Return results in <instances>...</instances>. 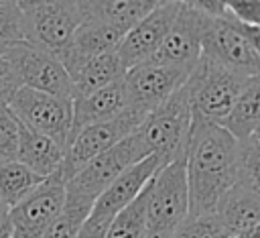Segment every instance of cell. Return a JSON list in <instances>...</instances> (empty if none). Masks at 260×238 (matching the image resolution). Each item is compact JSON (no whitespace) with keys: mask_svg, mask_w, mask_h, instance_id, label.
<instances>
[{"mask_svg":"<svg viewBox=\"0 0 260 238\" xmlns=\"http://www.w3.org/2000/svg\"><path fill=\"white\" fill-rule=\"evenodd\" d=\"M240 157L242 142L232 132L193 116L185 148L189 218L215 214L219 199L238 183Z\"/></svg>","mask_w":260,"mask_h":238,"instance_id":"1","label":"cell"},{"mask_svg":"<svg viewBox=\"0 0 260 238\" xmlns=\"http://www.w3.org/2000/svg\"><path fill=\"white\" fill-rule=\"evenodd\" d=\"M189 220V185L185 157L167 163L150 181L146 238H173Z\"/></svg>","mask_w":260,"mask_h":238,"instance_id":"2","label":"cell"},{"mask_svg":"<svg viewBox=\"0 0 260 238\" xmlns=\"http://www.w3.org/2000/svg\"><path fill=\"white\" fill-rule=\"evenodd\" d=\"M191 122L193 110L187 85H183L144 118L136 136L146 155H158L171 163L185 157Z\"/></svg>","mask_w":260,"mask_h":238,"instance_id":"3","label":"cell"},{"mask_svg":"<svg viewBox=\"0 0 260 238\" xmlns=\"http://www.w3.org/2000/svg\"><path fill=\"white\" fill-rule=\"evenodd\" d=\"M246 79V75L201 57L185 83L193 116L221 126L230 116Z\"/></svg>","mask_w":260,"mask_h":238,"instance_id":"4","label":"cell"},{"mask_svg":"<svg viewBox=\"0 0 260 238\" xmlns=\"http://www.w3.org/2000/svg\"><path fill=\"white\" fill-rule=\"evenodd\" d=\"M8 106L22 126L55 140L67 153L73 142V100L18 87Z\"/></svg>","mask_w":260,"mask_h":238,"instance_id":"5","label":"cell"},{"mask_svg":"<svg viewBox=\"0 0 260 238\" xmlns=\"http://www.w3.org/2000/svg\"><path fill=\"white\" fill-rule=\"evenodd\" d=\"M4 59L8 61L20 87L73 100L71 79L55 53L24 41L10 45Z\"/></svg>","mask_w":260,"mask_h":238,"instance_id":"6","label":"cell"},{"mask_svg":"<svg viewBox=\"0 0 260 238\" xmlns=\"http://www.w3.org/2000/svg\"><path fill=\"white\" fill-rule=\"evenodd\" d=\"M24 14L26 43L61 53L83 22L81 2H18Z\"/></svg>","mask_w":260,"mask_h":238,"instance_id":"7","label":"cell"},{"mask_svg":"<svg viewBox=\"0 0 260 238\" xmlns=\"http://www.w3.org/2000/svg\"><path fill=\"white\" fill-rule=\"evenodd\" d=\"M144 118H146L144 114H140L132 108H126L116 118L95 122V124L81 128L65 153V159L61 165L63 177L69 181L89 161H93L102 153L110 151L112 146H116L118 142H122L130 134H134L138 130V126L144 122Z\"/></svg>","mask_w":260,"mask_h":238,"instance_id":"8","label":"cell"},{"mask_svg":"<svg viewBox=\"0 0 260 238\" xmlns=\"http://www.w3.org/2000/svg\"><path fill=\"white\" fill-rule=\"evenodd\" d=\"M146 157L148 155L144 153V148L134 132L128 138H124L122 142H118L116 146H112L110 151H106L100 157H95L93 161H89L79 173H75L67 181L65 191L69 195H75L89 203H95V199L108 189V185L120 173H124L128 167H132L134 163H138Z\"/></svg>","mask_w":260,"mask_h":238,"instance_id":"9","label":"cell"},{"mask_svg":"<svg viewBox=\"0 0 260 238\" xmlns=\"http://www.w3.org/2000/svg\"><path fill=\"white\" fill-rule=\"evenodd\" d=\"M201 57L246 77L260 73V55L228 14L217 18L207 16L201 39Z\"/></svg>","mask_w":260,"mask_h":238,"instance_id":"10","label":"cell"},{"mask_svg":"<svg viewBox=\"0 0 260 238\" xmlns=\"http://www.w3.org/2000/svg\"><path fill=\"white\" fill-rule=\"evenodd\" d=\"M65 185L61 169L47 177L26 199L14 205L8 214L12 238H45L51 224L65 205Z\"/></svg>","mask_w":260,"mask_h":238,"instance_id":"11","label":"cell"},{"mask_svg":"<svg viewBox=\"0 0 260 238\" xmlns=\"http://www.w3.org/2000/svg\"><path fill=\"white\" fill-rule=\"evenodd\" d=\"M207 14L195 2H181V10L156 53L146 61L154 65L193 71L201 59V39Z\"/></svg>","mask_w":260,"mask_h":238,"instance_id":"12","label":"cell"},{"mask_svg":"<svg viewBox=\"0 0 260 238\" xmlns=\"http://www.w3.org/2000/svg\"><path fill=\"white\" fill-rule=\"evenodd\" d=\"M191 71L154 63H140L130 67L122 81L126 90L128 108L148 116L165 100H169L189 79Z\"/></svg>","mask_w":260,"mask_h":238,"instance_id":"13","label":"cell"},{"mask_svg":"<svg viewBox=\"0 0 260 238\" xmlns=\"http://www.w3.org/2000/svg\"><path fill=\"white\" fill-rule=\"evenodd\" d=\"M181 10V2H158L152 12H148L138 24H134L118 45L116 53L120 55L126 71L134 65L146 63L160 43L165 41L167 33L171 31L177 14Z\"/></svg>","mask_w":260,"mask_h":238,"instance_id":"14","label":"cell"},{"mask_svg":"<svg viewBox=\"0 0 260 238\" xmlns=\"http://www.w3.org/2000/svg\"><path fill=\"white\" fill-rule=\"evenodd\" d=\"M167 163L169 161L162 159V157H158V155H148L146 159H142V161L134 163L132 167H128L95 199L89 216L91 218H98V220H104V222H112L114 216L120 210H124L130 201H134L144 191V187L152 181V177Z\"/></svg>","mask_w":260,"mask_h":238,"instance_id":"15","label":"cell"},{"mask_svg":"<svg viewBox=\"0 0 260 238\" xmlns=\"http://www.w3.org/2000/svg\"><path fill=\"white\" fill-rule=\"evenodd\" d=\"M126 31L98 22V20H89L83 18L81 26L77 28V33L73 35L71 43L57 53L61 65L65 67L67 75L75 73L85 61L104 55V53H112L118 49V45L122 43Z\"/></svg>","mask_w":260,"mask_h":238,"instance_id":"16","label":"cell"},{"mask_svg":"<svg viewBox=\"0 0 260 238\" xmlns=\"http://www.w3.org/2000/svg\"><path fill=\"white\" fill-rule=\"evenodd\" d=\"M128 108L124 81L118 79L89 96L73 98V138L75 134L95 122L116 118Z\"/></svg>","mask_w":260,"mask_h":238,"instance_id":"17","label":"cell"},{"mask_svg":"<svg viewBox=\"0 0 260 238\" xmlns=\"http://www.w3.org/2000/svg\"><path fill=\"white\" fill-rule=\"evenodd\" d=\"M215 216L228 238L260 224V199L242 185H234L217 203Z\"/></svg>","mask_w":260,"mask_h":238,"instance_id":"18","label":"cell"},{"mask_svg":"<svg viewBox=\"0 0 260 238\" xmlns=\"http://www.w3.org/2000/svg\"><path fill=\"white\" fill-rule=\"evenodd\" d=\"M63 159H65V151L55 140H51L39 132H32L20 124L18 155H16L18 163H22L32 173L47 179L61 169Z\"/></svg>","mask_w":260,"mask_h":238,"instance_id":"19","label":"cell"},{"mask_svg":"<svg viewBox=\"0 0 260 238\" xmlns=\"http://www.w3.org/2000/svg\"><path fill=\"white\" fill-rule=\"evenodd\" d=\"M156 4L158 2L152 0H93V2H81V10H83V18L98 20L128 33L148 12H152Z\"/></svg>","mask_w":260,"mask_h":238,"instance_id":"20","label":"cell"},{"mask_svg":"<svg viewBox=\"0 0 260 238\" xmlns=\"http://www.w3.org/2000/svg\"><path fill=\"white\" fill-rule=\"evenodd\" d=\"M126 73V67L116 51L98 55L89 61H85L75 73L69 75L73 85V98L89 96L118 79H122Z\"/></svg>","mask_w":260,"mask_h":238,"instance_id":"21","label":"cell"},{"mask_svg":"<svg viewBox=\"0 0 260 238\" xmlns=\"http://www.w3.org/2000/svg\"><path fill=\"white\" fill-rule=\"evenodd\" d=\"M240 142L248 140L260 126V73L246 79L230 116L221 124Z\"/></svg>","mask_w":260,"mask_h":238,"instance_id":"22","label":"cell"},{"mask_svg":"<svg viewBox=\"0 0 260 238\" xmlns=\"http://www.w3.org/2000/svg\"><path fill=\"white\" fill-rule=\"evenodd\" d=\"M45 179L18 161H0V201L12 210L26 199Z\"/></svg>","mask_w":260,"mask_h":238,"instance_id":"23","label":"cell"},{"mask_svg":"<svg viewBox=\"0 0 260 238\" xmlns=\"http://www.w3.org/2000/svg\"><path fill=\"white\" fill-rule=\"evenodd\" d=\"M150 183L144 191L130 201L124 210H120L110 222L106 238H146V205H148Z\"/></svg>","mask_w":260,"mask_h":238,"instance_id":"24","label":"cell"},{"mask_svg":"<svg viewBox=\"0 0 260 238\" xmlns=\"http://www.w3.org/2000/svg\"><path fill=\"white\" fill-rule=\"evenodd\" d=\"M91 207H93V203L79 199L75 195H69L65 191V205H63L61 214L57 216V220L47 230L45 238H75L77 232L81 230V226L85 224V220L89 218Z\"/></svg>","mask_w":260,"mask_h":238,"instance_id":"25","label":"cell"},{"mask_svg":"<svg viewBox=\"0 0 260 238\" xmlns=\"http://www.w3.org/2000/svg\"><path fill=\"white\" fill-rule=\"evenodd\" d=\"M238 185L246 187L250 193H254L260 199V144L254 138L242 142Z\"/></svg>","mask_w":260,"mask_h":238,"instance_id":"26","label":"cell"},{"mask_svg":"<svg viewBox=\"0 0 260 238\" xmlns=\"http://www.w3.org/2000/svg\"><path fill=\"white\" fill-rule=\"evenodd\" d=\"M26 41L24 14L18 2H0V43L14 45Z\"/></svg>","mask_w":260,"mask_h":238,"instance_id":"27","label":"cell"},{"mask_svg":"<svg viewBox=\"0 0 260 238\" xmlns=\"http://www.w3.org/2000/svg\"><path fill=\"white\" fill-rule=\"evenodd\" d=\"M20 138V122L12 114L8 102H0V161H16Z\"/></svg>","mask_w":260,"mask_h":238,"instance_id":"28","label":"cell"},{"mask_svg":"<svg viewBox=\"0 0 260 238\" xmlns=\"http://www.w3.org/2000/svg\"><path fill=\"white\" fill-rule=\"evenodd\" d=\"M173 238H228L217 216H201V218H189L175 234Z\"/></svg>","mask_w":260,"mask_h":238,"instance_id":"29","label":"cell"},{"mask_svg":"<svg viewBox=\"0 0 260 238\" xmlns=\"http://www.w3.org/2000/svg\"><path fill=\"white\" fill-rule=\"evenodd\" d=\"M225 14L246 26H260V0H230L225 2Z\"/></svg>","mask_w":260,"mask_h":238,"instance_id":"30","label":"cell"},{"mask_svg":"<svg viewBox=\"0 0 260 238\" xmlns=\"http://www.w3.org/2000/svg\"><path fill=\"white\" fill-rule=\"evenodd\" d=\"M18 87L20 85H18V81H16L8 61L2 57L0 59V102H8Z\"/></svg>","mask_w":260,"mask_h":238,"instance_id":"31","label":"cell"},{"mask_svg":"<svg viewBox=\"0 0 260 238\" xmlns=\"http://www.w3.org/2000/svg\"><path fill=\"white\" fill-rule=\"evenodd\" d=\"M108 228H110V222H104V220H98V218L89 216L75 238H106Z\"/></svg>","mask_w":260,"mask_h":238,"instance_id":"32","label":"cell"},{"mask_svg":"<svg viewBox=\"0 0 260 238\" xmlns=\"http://www.w3.org/2000/svg\"><path fill=\"white\" fill-rule=\"evenodd\" d=\"M236 22V20H234ZM238 24V28L242 31V35L248 39V43L252 45V49L260 55V26H246V24H240V22H236Z\"/></svg>","mask_w":260,"mask_h":238,"instance_id":"33","label":"cell"},{"mask_svg":"<svg viewBox=\"0 0 260 238\" xmlns=\"http://www.w3.org/2000/svg\"><path fill=\"white\" fill-rule=\"evenodd\" d=\"M232 238H260V224H258V226H254L252 230H248V232H242V234H238V236H232Z\"/></svg>","mask_w":260,"mask_h":238,"instance_id":"34","label":"cell"},{"mask_svg":"<svg viewBox=\"0 0 260 238\" xmlns=\"http://www.w3.org/2000/svg\"><path fill=\"white\" fill-rule=\"evenodd\" d=\"M8 214H10V210L0 201V226H4L8 222Z\"/></svg>","mask_w":260,"mask_h":238,"instance_id":"35","label":"cell"},{"mask_svg":"<svg viewBox=\"0 0 260 238\" xmlns=\"http://www.w3.org/2000/svg\"><path fill=\"white\" fill-rule=\"evenodd\" d=\"M0 238H12V230H10V224L8 222L4 226H0Z\"/></svg>","mask_w":260,"mask_h":238,"instance_id":"36","label":"cell"},{"mask_svg":"<svg viewBox=\"0 0 260 238\" xmlns=\"http://www.w3.org/2000/svg\"><path fill=\"white\" fill-rule=\"evenodd\" d=\"M250 138H254V140H256V142H258V144H260V126H258V128H256V130H254V134H252V136H250Z\"/></svg>","mask_w":260,"mask_h":238,"instance_id":"37","label":"cell"}]
</instances>
